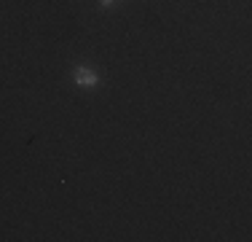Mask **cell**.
Here are the masks:
<instances>
[{"label":"cell","mask_w":252,"mask_h":242,"mask_svg":"<svg viewBox=\"0 0 252 242\" xmlns=\"http://www.w3.org/2000/svg\"><path fill=\"white\" fill-rule=\"evenodd\" d=\"M99 3H102V5H105V8H110V5H113V3H116V0H99Z\"/></svg>","instance_id":"cell-2"},{"label":"cell","mask_w":252,"mask_h":242,"mask_svg":"<svg viewBox=\"0 0 252 242\" xmlns=\"http://www.w3.org/2000/svg\"><path fill=\"white\" fill-rule=\"evenodd\" d=\"M97 73H94L92 68H86V65H78L75 68V83L78 86H83V89H94L97 86Z\"/></svg>","instance_id":"cell-1"}]
</instances>
